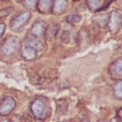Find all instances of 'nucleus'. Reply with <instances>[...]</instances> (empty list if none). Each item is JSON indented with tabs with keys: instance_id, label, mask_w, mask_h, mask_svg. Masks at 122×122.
Segmentation results:
<instances>
[{
	"instance_id": "nucleus-1",
	"label": "nucleus",
	"mask_w": 122,
	"mask_h": 122,
	"mask_svg": "<svg viewBox=\"0 0 122 122\" xmlns=\"http://www.w3.org/2000/svg\"><path fill=\"white\" fill-rule=\"evenodd\" d=\"M52 0H40V3L42 4V5L46 4L48 5L50 3V2H51Z\"/></svg>"
}]
</instances>
